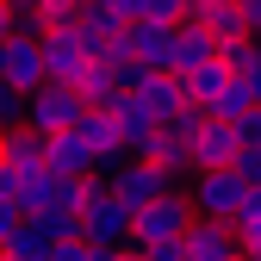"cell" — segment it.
I'll list each match as a JSON object with an SVG mask.
<instances>
[{
	"instance_id": "cell-33",
	"label": "cell",
	"mask_w": 261,
	"mask_h": 261,
	"mask_svg": "<svg viewBox=\"0 0 261 261\" xmlns=\"http://www.w3.org/2000/svg\"><path fill=\"white\" fill-rule=\"evenodd\" d=\"M13 31H19V7H13V0H0V44H7Z\"/></svg>"
},
{
	"instance_id": "cell-20",
	"label": "cell",
	"mask_w": 261,
	"mask_h": 261,
	"mask_svg": "<svg viewBox=\"0 0 261 261\" xmlns=\"http://www.w3.org/2000/svg\"><path fill=\"white\" fill-rule=\"evenodd\" d=\"M50 249H56V243H50V230H44L38 218H19L13 237L0 243V255H7V261H50Z\"/></svg>"
},
{
	"instance_id": "cell-31",
	"label": "cell",
	"mask_w": 261,
	"mask_h": 261,
	"mask_svg": "<svg viewBox=\"0 0 261 261\" xmlns=\"http://www.w3.org/2000/svg\"><path fill=\"white\" fill-rule=\"evenodd\" d=\"M237 137H243V149H261V106H255V112L237 124Z\"/></svg>"
},
{
	"instance_id": "cell-39",
	"label": "cell",
	"mask_w": 261,
	"mask_h": 261,
	"mask_svg": "<svg viewBox=\"0 0 261 261\" xmlns=\"http://www.w3.org/2000/svg\"><path fill=\"white\" fill-rule=\"evenodd\" d=\"M0 261H7V255H0Z\"/></svg>"
},
{
	"instance_id": "cell-28",
	"label": "cell",
	"mask_w": 261,
	"mask_h": 261,
	"mask_svg": "<svg viewBox=\"0 0 261 261\" xmlns=\"http://www.w3.org/2000/svg\"><path fill=\"white\" fill-rule=\"evenodd\" d=\"M0 199H7V205H19V199H25V174H19V168H7V162H0Z\"/></svg>"
},
{
	"instance_id": "cell-15",
	"label": "cell",
	"mask_w": 261,
	"mask_h": 261,
	"mask_svg": "<svg viewBox=\"0 0 261 261\" xmlns=\"http://www.w3.org/2000/svg\"><path fill=\"white\" fill-rule=\"evenodd\" d=\"M187 19H199L218 44H237V38H249L243 0H187Z\"/></svg>"
},
{
	"instance_id": "cell-5",
	"label": "cell",
	"mask_w": 261,
	"mask_h": 261,
	"mask_svg": "<svg viewBox=\"0 0 261 261\" xmlns=\"http://www.w3.org/2000/svg\"><path fill=\"white\" fill-rule=\"evenodd\" d=\"M100 180H106V187L118 193V199H124L130 212H143V205H155V199H168V193H174V174H162V168H149L143 155H124L118 168H106Z\"/></svg>"
},
{
	"instance_id": "cell-10",
	"label": "cell",
	"mask_w": 261,
	"mask_h": 261,
	"mask_svg": "<svg viewBox=\"0 0 261 261\" xmlns=\"http://www.w3.org/2000/svg\"><path fill=\"white\" fill-rule=\"evenodd\" d=\"M62 205H75V212H81V180L50 174V168L25 180V199H19V212H25V218H44V212H62Z\"/></svg>"
},
{
	"instance_id": "cell-12",
	"label": "cell",
	"mask_w": 261,
	"mask_h": 261,
	"mask_svg": "<svg viewBox=\"0 0 261 261\" xmlns=\"http://www.w3.org/2000/svg\"><path fill=\"white\" fill-rule=\"evenodd\" d=\"M0 162H7V168H19L25 180H31V174H44V168H50V137H38L31 124L0 130Z\"/></svg>"
},
{
	"instance_id": "cell-4",
	"label": "cell",
	"mask_w": 261,
	"mask_h": 261,
	"mask_svg": "<svg viewBox=\"0 0 261 261\" xmlns=\"http://www.w3.org/2000/svg\"><path fill=\"white\" fill-rule=\"evenodd\" d=\"M249 193L255 187L237 168H218V174H193V193H187V199H193V212L212 218V224H237L243 205H249Z\"/></svg>"
},
{
	"instance_id": "cell-36",
	"label": "cell",
	"mask_w": 261,
	"mask_h": 261,
	"mask_svg": "<svg viewBox=\"0 0 261 261\" xmlns=\"http://www.w3.org/2000/svg\"><path fill=\"white\" fill-rule=\"evenodd\" d=\"M243 81H249V93H255V106H261V50H255V62H249V75H243Z\"/></svg>"
},
{
	"instance_id": "cell-8",
	"label": "cell",
	"mask_w": 261,
	"mask_h": 261,
	"mask_svg": "<svg viewBox=\"0 0 261 261\" xmlns=\"http://www.w3.org/2000/svg\"><path fill=\"white\" fill-rule=\"evenodd\" d=\"M237 155H243V137H237V124L230 118H212L199 124V137H193V174H218V168H237Z\"/></svg>"
},
{
	"instance_id": "cell-24",
	"label": "cell",
	"mask_w": 261,
	"mask_h": 261,
	"mask_svg": "<svg viewBox=\"0 0 261 261\" xmlns=\"http://www.w3.org/2000/svg\"><path fill=\"white\" fill-rule=\"evenodd\" d=\"M38 224L50 230V243H87V237H81V212H75V205H62V212H44Z\"/></svg>"
},
{
	"instance_id": "cell-18",
	"label": "cell",
	"mask_w": 261,
	"mask_h": 261,
	"mask_svg": "<svg viewBox=\"0 0 261 261\" xmlns=\"http://www.w3.org/2000/svg\"><path fill=\"white\" fill-rule=\"evenodd\" d=\"M137 100L162 118V124H168L180 106H193V93H187V81L180 75H143V87H137Z\"/></svg>"
},
{
	"instance_id": "cell-32",
	"label": "cell",
	"mask_w": 261,
	"mask_h": 261,
	"mask_svg": "<svg viewBox=\"0 0 261 261\" xmlns=\"http://www.w3.org/2000/svg\"><path fill=\"white\" fill-rule=\"evenodd\" d=\"M87 255H93L87 243H56V249H50V261H87Z\"/></svg>"
},
{
	"instance_id": "cell-21",
	"label": "cell",
	"mask_w": 261,
	"mask_h": 261,
	"mask_svg": "<svg viewBox=\"0 0 261 261\" xmlns=\"http://www.w3.org/2000/svg\"><path fill=\"white\" fill-rule=\"evenodd\" d=\"M230 81H237V75L224 69V56H218V62H205V69H193V75H187V93H193V106H205V112H212L224 93H230Z\"/></svg>"
},
{
	"instance_id": "cell-27",
	"label": "cell",
	"mask_w": 261,
	"mask_h": 261,
	"mask_svg": "<svg viewBox=\"0 0 261 261\" xmlns=\"http://www.w3.org/2000/svg\"><path fill=\"white\" fill-rule=\"evenodd\" d=\"M143 19L149 25H180L187 19V0H143Z\"/></svg>"
},
{
	"instance_id": "cell-25",
	"label": "cell",
	"mask_w": 261,
	"mask_h": 261,
	"mask_svg": "<svg viewBox=\"0 0 261 261\" xmlns=\"http://www.w3.org/2000/svg\"><path fill=\"white\" fill-rule=\"evenodd\" d=\"M25 106H31V93H19L13 81H0V130L25 124Z\"/></svg>"
},
{
	"instance_id": "cell-14",
	"label": "cell",
	"mask_w": 261,
	"mask_h": 261,
	"mask_svg": "<svg viewBox=\"0 0 261 261\" xmlns=\"http://www.w3.org/2000/svg\"><path fill=\"white\" fill-rule=\"evenodd\" d=\"M187 261H243L237 249V230L230 224H212V218H193V230H187Z\"/></svg>"
},
{
	"instance_id": "cell-26",
	"label": "cell",
	"mask_w": 261,
	"mask_h": 261,
	"mask_svg": "<svg viewBox=\"0 0 261 261\" xmlns=\"http://www.w3.org/2000/svg\"><path fill=\"white\" fill-rule=\"evenodd\" d=\"M255 50H261L255 38H237V44H224L218 56H224V69H230V75H249V62H255Z\"/></svg>"
},
{
	"instance_id": "cell-2",
	"label": "cell",
	"mask_w": 261,
	"mask_h": 261,
	"mask_svg": "<svg viewBox=\"0 0 261 261\" xmlns=\"http://www.w3.org/2000/svg\"><path fill=\"white\" fill-rule=\"evenodd\" d=\"M93 69V38H87V25H56L44 31V75L56 87H81V75Z\"/></svg>"
},
{
	"instance_id": "cell-29",
	"label": "cell",
	"mask_w": 261,
	"mask_h": 261,
	"mask_svg": "<svg viewBox=\"0 0 261 261\" xmlns=\"http://www.w3.org/2000/svg\"><path fill=\"white\" fill-rule=\"evenodd\" d=\"M100 7H106L112 19H124V25H137V19H143V0H100Z\"/></svg>"
},
{
	"instance_id": "cell-17",
	"label": "cell",
	"mask_w": 261,
	"mask_h": 261,
	"mask_svg": "<svg viewBox=\"0 0 261 261\" xmlns=\"http://www.w3.org/2000/svg\"><path fill=\"white\" fill-rule=\"evenodd\" d=\"M137 155L149 162V168H162V174H174V180H180V174H193V143H187V137H174L168 124H162V130H155V137H149V143H143Z\"/></svg>"
},
{
	"instance_id": "cell-3",
	"label": "cell",
	"mask_w": 261,
	"mask_h": 261,
	"mask_svg": "<svg viewBox=\"0 0 261 261\" xmlns=\"http://www.w3.org/2000/svg\"><path fill=\"white\" fill-rule=\"evenodd\" d=\"M193 218H199V212H193V199L174 187L168 199H155V205H143V212H137V230H130V243H137V249H168V243H187Z\"/></svg>"
},
{
	"instance_id": "cell-23",
	"label": "cell",
	"mask_w": 261,
	"mask_h": 261,
	"mask_svg": "<svg viewBox=\"0 0 261 261\" xmlns=\"http://www.w3.org/2000/svg\"><path fill=\"white\" fill-rule=\"evenodd\" d=\"M249 112H255V93H249V81L237 75V81H230V93H224V100L212 106V118H230V124H243Z\"/></svg>"
},
{
	"instance_id": "cell-16",
	"label": "cell",
	"mask_w": 261,
	"mask_h": 261,
	"mask_svg": "<svg viewBox=\"0 0 261 261\" xmlns=\"http://www.w3.org/2000/svg\"><path fill=\"white\" fill-rule=\"evenodd\" d=\"M93 168H100V155L87 149L81 130H62V137H50V174H69V180H87Z\"/></svg>"
},
{
	"instance_id": "cell-30",
	"label": "cell",
	"mask_w": 261,
	"mask_h": 261,
	"mask_svg": "<svg viewBox=\"0 0 261 261\" xmlns=\"http://www.w3.org/2000/svg\"><path fill=\"white\" fill-rule=\"evenodd\" d=\"M237 174H243L249 187H261V149H243V155H237Z\"/></svg>"
},
{
	"instance_id": "cell-9",
	"label": "cell",
	"mask_w": 261,
	"mask_h": 261,
	"mask_svg": "<svg viewBox=\"0 0 261 261\" xmlns=\"http://www.w3.org/2000/svg\"><path fill=\"white\" fill-rule=\"evenodd\" d=\"M124 50L137 56L149 75H174V25H149V19L124 25Z\"/></svg>"
},
{
	"instance_id": "cell-6",
	"label": "cell",
	"mask_w": 261,
	"mask_h": 261,
	"mask_svg": "<svg viewBox=\"0 0 261 261\" xmlns=\"http://www.w3.org/2000/svg\"><path fill=\"white\" fill-rule=\"evenodd\" d=\"M81 112H87V100H81L75 87L44 81L38 93H31V106H25V124L38 130V137H62V130H75V124H81Z\"/></svg>"
},
{
	"instance_id": "cell-19",
	"label": "cell",
	"mask_w": 261,
	"mask_h": 261,
	"mask_svg": "<svg viewBox=\"0 0 261 261\" xmlns=\"http://www.w3.org/2000/svg\"><path fill=\"white\" fill-rule=\"evenodd\" d=\"M112 118H118V130H124V149H130V155H137V149L155 137V130H162V118H155V112L137 100V93H124V100L112 106Z\"/></svg>"
},
{
	"instance_id": "cell-35",
	"label": "cell",
	"mask_w": 261,
	"mask_h": 261,
	"mask_svg": "<svg viewBox=\"0 0 261 261\" xmlns=\"http://www.w3.org/2000/svg\"><path fill=\"white\" fill-rule=\"evenodd\" d=\"M143 261H187V249H180V243H168V249H143Z\"/></svg>"
},
{
	"instance_id": "cell-37",
	"label": "cell",
	"mask_w": 261,
	"mask_h": 261,
	"mask_svg": "<svg viewBox=\"0 0 261 261\" xmlns=\"http://www.w3.org/2000/svg\"><path fill=\"white\" fill-rule=\"evenodd\" d=\"M75 7H93V0H75Z\"/></svg>"
},
{
	"instance_id": "cell-38",
	"label": "cell",
	"mask_w": 261,
	"mask_h": 261,
	"mask_svg": "<svg viewBox=\"0 0 261 261\" xmlns=\"http://www.w3.org/2000/svg\"><path fill=\"white\" fill-rule=\"evenodd\" d=\"M0 81H7V75H0Z\"/></svg>"
},
{
	"instance_id": "cell-22",
	"label": "cell",
	"mask_w": 261,
	"mask_h": 261,
	"mask_svg": "<svg viewBox=\"0 0 261 261\" xmlns=\"http://www.w3.org/2000/svg\"><path fill=\"white\" fill-rule=\"evenodd\" d=\"M237 230V249H243V261H261V187L249 193V205H243V218L230 224Z\"/></svg>"
},
{
	"instance_id": "cell-34",
	"label": "cell",
	"mask_w": 261,
	"mask_h": 261,
	"mask_svg": "<svg viewBox=\"0 0 261 261\" xmlns=\"http://www.w3.org/2000/svg\"><path fill=\"white\" fill-rule=\"evenodd\" d=\"M19 218H25L19 205H7V199H0V243H7V237H13V224H19Z\"/></svg>"
},
{
	"instance_id": "cell-7",
	"label": "cell",
	"mask_w": 261,
	"mask_h": 261,
	"mask_svg": "<svg viewBox=\"0 0 261 261\" xmlns=\"http://www.w3.org/2000/svg\"><path fill=\"white\" fill-rule=\"evenodd\" d=\"M0 75H7L19 93H38L50 75H44V38L38 31H13L7 44H0Z\"/></svg>"
},
{
	"instance_id": "cell-1",
	"label": "cell",
	"mask_w": 261,
	"mask_h": 261,
	"mask_svg": "<svg viewBox=\"0 0 261 261\" xmlns=\"http://www.w3.org/2000/svg\"><path fill=\"white\" fill-rule=\"evenodd\" d=\"M130 230H137V212H130L106 180H81V237L100 249H130Z\"/></svg>"
},
{
	"instance_id": "cell-13",
	"label": "cell",
	"mask_w": 261,
	"mask_h": 261,
	"mask_svg": "<svg viewBox=\"0 0 261 261\" xmlns=\"http://www.w3.org/2000/svg\"><path fill=\"white\" fill-rule=\"evenodd\" d=\"M218 50H224V44L212 38L199 19H180V25H174V75H180V81H187L193 69H205V62H218Z\"/></svg>"
},
{
	"instance_id": "cell-11",
	"label": "cell",
	"mask_w": 261,
	"mask_h": 261,
	"mask_svg": "<svg viewBox=\"0 0 261 261\" xmlns=\"http://www.w3.org/2000/svg\"><path fill=\"white\" fill-rule=\"evenodd\" d=\"M75 130L87 137V149L100 155V174H106V168H118V162L130 155V149H124V130H118V118H112V106H87Z\"/></svg>"
}]
</instances>
